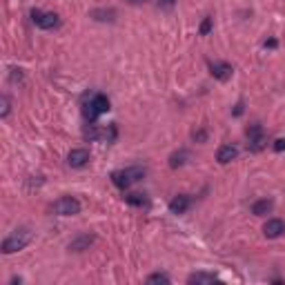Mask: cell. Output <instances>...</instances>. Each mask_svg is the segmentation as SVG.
<instances>
[{
	"instance_id": "5b68a950",
	"label": "cell",
	"mask_w": 285,
	"mask_h": 285,
	"mask_svg": "<svg viewBox=\"0 0 285 285\" xmlns=\"http://www.w3.org/2000/svg\"><path fill=\"white\" fill-rule=\"evenodd\" d=\"M31 20L38 25L40 29H53V27H58V23H60L58 14H53V11H40V9L31 11Z\"/></svg>"
},
{
	"instance_id": "ba28073f",
	"label": "cell",
	"mask_w": 285,
	"mask_h": 285,
	"mask_svg": "<svg viewBox=\"0 0 285 285\" xmlns=\"http://www.w3.org/2000/svg\"><path fill=\"white\" fill-rule=\"evenodd\" d=\"M283 232H285V223L281 221V218H270V221L263 225V234H265L267 238H279Z\"/></svg>"
},
{
	"instance_id": "7a4b0ae2",
	"label": "cell",
	"mask_w": 285,
	"mask_h": 285,
	"mask_svg": "<svg viewBox=\"0 0 285 285\" xmlns=\"http://www.w3.org/2000/svg\"><path fill=\"white\" fill-rule=\"evenodd\" d=\"M145 174H147V169H145V167H127V169H118V172H114V174H111V183L116 185L118 189H127L131 183L140 181Z\"/></svg>"
},
{
	"instance_id": "e0dca14e",
	"label": "cell",
	"mask_w": 285,
	"mask_h": 285,
	"mask_svg": "<svg viewBox=\"0 0 285 285\" xmlns=\"http://www.w3.org/2000/svg\"><path fill=\"white\" fill-rule=\"evenodd\" d=\"M147 283H169V276L167 274H152V276H147Z\"/></svg>"
},
{
	"instance_id": "603a6c76",
	"label": "cell",
	"mask_w": 285,
	"mask_h": 285,
	"mask_svg": "<svg viewBox=\"0 0 285 285\" xmlns=\"http://www.w3.org/2000/svg\"><path fill=\"white\" fill-rule=\"evenodd\" d=\"M243 114V103H238L236 107H234V116H241Z\"/></svg>"
},
{
	"instance_id": "30bf717a",
	"label": "cell",
	"mask_w": 285,
	"mask_h": 285,
	"mask_svg": "<svg viewBox=\"0 0 285 285\" xmlns=\"http://www.w3.org/2000/svg\"><path fill=\"white\" fill-rule=\"evenodd\" d=\"M236 156H238V150H236V147H234V145H223L221 150L216 152V160H218V163H221V165L232 163V160L236 158Z\"/></svg>"
},
{
	"instance_id": "d6986e66",
	"label": "cell",
	"mask_w": 285,
	"mask_h": 285,
	"mask_svg": "<svg viewBox=\"0 0 285 285\" xmlns=\"http://www.w3.org/2000/svg\"><path fill=\"white\" fill-rule=\"evenodd\" d=\"M0 107H2V109H0V116L5 118L7 114H9V98H7V96L0 98Z\"/></svg>"
},
{
	"instance_id": "5bb4252c",
	"label": "cell",
	"mask_w": 285,
	"mask_h": 285,
	"mask_svg": "<svg viewBox=\"0 0 285 285\" xmlns=\"http://www.w3.org/2000/svg\"><path fill=\"white\" fill-rule=\"evenodd\" d=\"M92 18L94 20H109V23H111V20L116 18V11H114V9H94Z\"/></svg>"
},
{
	"instance_id": "2e32d148",
	"label": "cell",
	"mask_w": 285,
	"mask_h": 285,
	"mask_svg": "<svg viewBox=\"0 0 285 285\" xmlns=\"http://www.w3.org/2000/svg\"><path fill=\"white\" fill-rule=\"evenodd\" d=\"M185 158H187V152H176V154H172V158H169V165H172V167H181V165L185 163Z\"/></svg>"
},
{
	"instance_id": "8992f818",
	"label": "cell",
	"mask_w": 285,
	"mask_h": 285,
	"mask_svg": "<svg viewBox=\"0 0 285 285\" xmlns=\"http://www.w3.org/2000/svg\"><path fill=\"white\" fill-rule=\"evenodd\" d=\"M247 138H250V150L252 152H261L263 147H265V134H263L261 125L247 127Z\"/></svg>"
},
{
	"instance_id": "9a60e30c",
	"label": "cell",
	"mask_w": 285,
	"mask_h": 285,
	"mask_svg": "<svg viewBox=\"0 0 285 285\" xmlns=\"http://www.w3.org/2000/svg\"><path fill=\"white\" fill-rule=\"evenodd\" d=\"M189 283H214L216 281V276L214 274H203V272H198V274H192L189 276Z\"/></svg>"
},
{
	"instance_id": "ac0fdd59",
	"label": "cell",
	"mask_w": 285,
	"mask_h": 285,
	"mask_svg": "<svg viewBox=\"0 0 285 285\" xmlns=\"http://www.w3.org/2000/svg\"><path fill=\"white\" fill-rule=\"evenodd\" d=\"M125 198H127V203H131V205H143V203H145L143 194H130V196H125Z\"/></svg>"
},
{
	"instance_id": "9c48e42d",
	"label": "cell",
	"mask_w": 285,
	"mask_h": 285,
	"mask_svg": "<svg viewBox=\"0 0 285 285\" xmlns=\"http://www.w3.org/2000/svg\"><path fill=\"white\" fill-rule=\"evenodd\" d=\"M209 72H212L214 78H218V80H230L234 74L232 65L230 63H212L209 65Z\"/></svg>"
},
{
	"instance_id": "44dd1931",
	"label": "cell",
	"mask_w": 285,
	"mask_h": 285,
	"mask_svg": "<svg viewBox=\"0 0 285 285\" xmlns=\"http://www.w3.org/2000/svg\"><path fill=\"white\" fill-rule=\"evenodd\" d=\"M274 150L276 152H283L285 150V138H276L274 140Z\"/></svg>"
},
{
	"instance_id": "8fae6325",
	"label": "cell",
	"mask_w": 285,
	"mask_h": 285,
	"mask_svg": "<svg viewBox=\"0 0 285 285\" xmlns=\"http://www.w3.org/2000/svg\"><path fill=\"white\" fill-rule=\"evenodd\" d=\"M187 207H189V196H185V194L172 198V203H169V212L172 214H185Z\"/></svg>"
},
{
	"instance_id": "3957f363",
	"label": "cell",
	"mask_w": 285,
	"mask_h": 285,
	"mask_svg": "<svg viewBox=\"0 0 285 285\" xmlns=\"http://www.w3.org/2000/svg\"><path fill=\"white\" fill-rule=\"evenodd\" d=\"M105 111H109V101H107L105 94H94L89 98V103H85V107H82V114H85L87 121H96Z\"/></svg>"
},
{
	"instance_id": "4fadbf2b",
	"label": "cell",
	"mask_w": 285,
	"mask_h": 285,
	"mask_svg": "<svg viewBox=\"0 0 285 285\" xmlns=\"http://www.w3.org/2000/svg\"><path fill=\"white\" fill-rule=\"evenodd\" d=\"M267 212H272V201H267V198L256 201V203L252 205V214H254V216H265Z\"/></svg>"
},
{
	"instance_id": "7402d4cb",
	"label": "cell",
	"mask_w": 285,
	"mask_h": 285,
	"mask_svg": "<svg viewBox=\"0 0 285 285\" xmlns=\"http://www.w3.org/2000/svg\"><path fill=\"white\" fill-rule=\"evenodd\" d=\"M158 2H160V7H174L176 0H158Z\"/></svg>"
},
{
	"instance_id": "52a82bcc",
	"label": "cell",
	"mask_w": 285,
	"mask_h": 285,
	"mask_svg": "<svg viewBox=\"0 0 285 285\" xmlns=\"http://www.w3.org/2000/svg\"><path fill=\"white\" fill-rule=\"evenodd\" d=\"M67 163H69V167H85V165L89 163V152L82 150V147L72 150L67 156Z\"/></svg>"
},
{
	"instance_id": "cb8c5ba5",
	"label": "cell",
	"mask_w": 285,
	"mask_h": 285,
	"mask_svg": "<svg viewBox=\"0 0 285 285\" xmlns=\"http://www.w3.org/2000/svg\"><path fill=\"white\" fill-rule=\"evenodd\" d=\"M134 2H138V0H134Z\"/></svg>"
},
{
	"instance_id": "7c38bea8",
	"label": "cell",
	"mask_w": 285,
	"mask_h": 285,
	"mask_svg": "<svg viewBox=\"0 0 285 285\" xmlns=\"http://www.w3.org/2000/svg\"><path fill=\"white\" fill-rule=\"evenodd\" d=\"M92 243H94V236H89V234H82V236L74 238V241L69 243V250H72V252H82V250H87Z\"/></svg>"
},
{
	"instance_id": "ffe728a7",
	"label": "cell",
	"mask_w": 285,
	"mask_h": 285,
	"mask_svg": "<svg viewBox=\"0 0 285 285\" xmlns=\"http://www.w3.org/2000/svg\"><path fill=\"white\" fill-rule=\"evenodd\" d=\"M209 31H212V18H205V20H203V25H201V34L207 36Z\"/></svg>"
},
{
	"instance_id": "6da1fadb",
	"label": "cell",
	"mask_w": 285,
	"mask_h": 285,
	"mask_svg": "<svg viewBox=\"0 0 285 285\" xmlns=\"http://www.w3.org/2000/svg\"><path fill=\"white\" fill-rule=\"evenodd\" d=\"M31 243V232L27 230V227H20V230H16L14 234H9V236L2 241V254H14V252H20L25 250V247Z\"/></svg>"
},
{
	"instance_id": "277c9868",
	"label": "cell",
	"mask_w": 285,
	"mask_h": 285,
	"mask_svg": "<svg viewBox=\"0 0 285 285\" xmlns=\"http://www.w3.org/2000/svg\"><path fill=\"white\" fill-rule=\"evenodd\" d=\"M52 212L58 214V216H74V214L80 212V203L74 196H63L52 205Z\"/></svg>"
}]
</instances>
